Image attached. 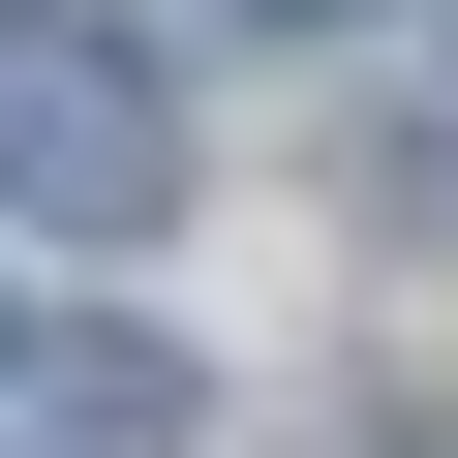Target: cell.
I'll list each match as a JSON object with an SVG mask.
<instances>
[{
    "instance_id": "cell-1",
    "label": "cell",
    "mask_w": 458,
    "mask_h": 458,
    "mask_svg": "<svg viewBox=\"0 0 458 458\" xmlns=\"http://www.w3.org/2000/svg\"><path fill=\"white\" fill-rule=\"evenodd\" d=\"M0 214L153 245V214H183V92H153L123 31H0Z\"/></svg>"
},
{
    "instance_id": "cell-2",
    "label": "cell",
    "mask_w": 458,
    "mask_h": 458,
    "mask_svg": "<svg viewBox=\"0 0 458 458\" xmlns=\"http://www.w3.org/2000/svg\"><path fill=\"white\" fill-rule=\"evenodd\" d=\"M0 397H62V458H153V428H183L153 336H0Z\"/></svg>"
},
{
    "instance_id": "cell-3",
    "label": "cell",
    "mask_w": 458,
    "mask_h": 458,
    "mask_svg": "<svg viewBox=\"0 0 458 458\" xmlns=\"http://www.w3.org/2000/svg\"><path fill=\"white\" fill-rule=\"evenodd\" d=\"M245 31H367V0H245Z\"/></svg>"
}]
</instances>
